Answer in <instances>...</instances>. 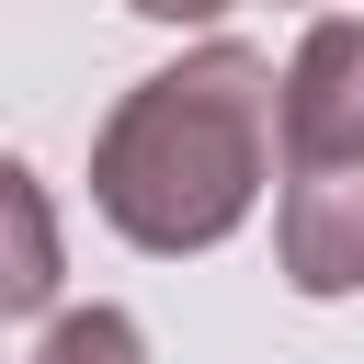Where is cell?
<instances>
[{"label":"cell","mask_w":364,"mask_h":364,"mask_svg":"<svg viewBox=\"0 0 364 364\" xmlns=\"http://www.w3.org/2000/svg\"><path fill=\"white\" fill-rule=\"evenodd\" d=\"M284 136V80L262 46H193L182 68H148L102 148H91V205L136 250H216L273 171Z\"/></svg>","instance_id":"cell-1"},{"label":"cell","mask_w":364,"mask_h":364,"mask_svg":"<svg viewBox=\"0 0 364 364\" xmlns=\"http://www.w3.org/2000/svg\"><path fill=\"white\" fill-rule=\"evenodd\" d=\"M364 159V23L318 11L284 57V171H341Z\"/></svg>","instance_id":"cell-2"},{"label":"cell","mask_w":364,"mask_h":364,"mask_svg":"<svg viewBox=\"0 0 364 364\" xmlns=\"http://www.w3.org/2000/svg\"><path fill=\"white\" fill-rule=\"evenodd\" d=\"M284 284L296 296H353L364 284V159L341 171H284Z\"/></svg>","instance_id":"cell-3"},{"label":"cell","mask_w":364,"mask_h":364,"mask_svg":"<svg viewBox=\"0 0 364 364\" xmlns=\"http://www.w3.org/2000/svg\"><path fill=\"white\" fill-rule=\"evenodd\" d=\"M0 216H11V273H0V296H11V307H46V296H57V228H46V182H34V171H0Z\"/></svg>","instance_id":"cell-4"},{"label":"cell","mask_w":364,"mask_h":364,"mask_svg":"<svg viewBox=\"0 0 364 364\" xmlns=\"http://www.w3.org/2000/svg\"><path fill=\"white\" fill-rule=\"evenodd\" d=\"M34 364H148V341H136L125 307H80V318H57L34 341Z\"/></svg>","instance_id":"cell-5"},{"label":"cell","mask_w":364,"mask_h":364,"mask_svg":"<svg viewBox=\"0 0 364 364\" xmlns=\"http://www.w3.org/2000/svg\"><path fill=\"white\" fill-rule=\"evenodd\" d=\"M125 11H148V23H216V11H239V0H125Z\"/></svg>","instance_id":"cell-6"}]
</instances>
